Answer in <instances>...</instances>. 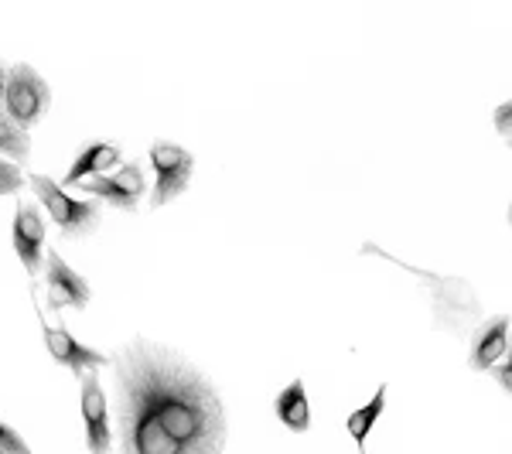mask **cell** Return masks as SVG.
I'll return each mask as SVG.
<instances>
[{
	"mask_svg": "<svg viewBox=\"0 0 512 454\" xmlns=\"http://www.w3.org/2000/svg\"><path fill=\"white\" fill-rule=\"evenodd\" d=\"M110 366L117 454H222L226 407L192 362L137 335Z\"/></svg>",
	"mask_w": 512,
	"mask_h": 454,
	"instance_id": "obj_1",
	"label": "cell"
},
{
	"mask_svg": "<svg viewBox=\"0 0 512 454\" xmlns=\"http://www.w3.org/2000/svg\"><path fill=\"white\" fill-rule=\"evenodd\" d=\"M362 257H379V260H390L396 263L400 270H407V274H414L420 284L431 291V311H434V325L444 328V332L451 335H465L468 325L478 321L482 315V304H478V294L475 287L468 284L465 277H448V274H434V270H424V267H414V263H407L403 257H396V253L383 250V246L376 243H362L359 246Z\"/></svg>",
	"mask_w": 512,
	"mask_h": 454,
	"instance_id": "obj_2",
	"label": "cell"
},
{
	"mask_svg": "<svg viewBox=\"0 0 512 454\" xmlns=\"http://www.w3.org/2000/svg\"><path fill=\"white\" fill-rule=\"evenodd\" d=\"M28 185L35 188L38 202L48 209V219L59 226L62 239H86L96 233L99 219H103L99 198H72L59 181H52L48 175H28Z\"/></svg>",
	"mask_w": 512,
	"mask_h": 454,
	"instance_id": "obj_3",
	"label": "cell"
},
{
	"mask_svg": "<svg viewBox=\"0 0 512 454\" xmlns=\"http://www.w3.org/2000/svg\"><path fill=\"white\" fill-rule=\"evenodd\" d=\"M48 106H52V89H48V82L41 79L28 62L11 65V72H7V96H4L7 117L18 123V127L31 130L41 123Z\"/></svg>",
	"mask_w": 512,
	"mask_h": 454,
	"instance_id": "obj_4",
	"label": "cell"
},
{
	"mask_svg": "<svg viewBox=\"0 0 512 454\" xmlns=\"http://www.w3.org/2000/svg\"><path fill=\"white\" fill-rule=\"evenodd\" d=\"M151 168L158 181L151 188V209H164L175 198H181L192 185V171H195V154L185 151L181 144H171V140H158L151 144Z\"/></svg>",
	"mask_w": 512,
	"mask_h": 454,
	"instance_id": "obj_5",
	"label": "cell"
},
{
	"mask_svg": "<svg viewBox=\"0 0 512 454\" xmlns=\"http://www.w3.org/2000/svg\"><path fill=\"white\" fill-rule=\"evenodd\" d=\"M79 407H82V424H86L89 454H113L117 434L110 427V400H106L99 369H89V373L79 376Z\"/></svg>",
	"mask_w": 512,
	"mask_h": 454,
	"instance_id": "obj_6",
	"label": "cell"
},
{
	"mask_svg": "<svg viewBox=\"0 0 512 454\" xmlns=\"http://www.w3.org/2000/svg\"><path fill=\"white\" fill-rule=\"evenodd\" d=\"M79 188L82 192H89V198H99V202L113 205L117 212H130V216L140 209V198L151 195V188H147V175L137 161H127L123 168L113 171V175L82 181Z\"/></svg>",
	"mask_w": 512,
	"mask_h": 454,
	"instance_id": "obj_7",
	"label": "cell"
},
{
	"mask_svg": "<svg viewBox=\"0 0 512 454\" xmlns=\"http://www.w3.org/2000/svg\"><path fill=\"white\" fill-rule=\"evenodd\" d=\"M45 287H48V311H52V315H59L62 308L86 311L89 301H93L89 280L76 274V270L62 260V253L55 250V246H48V253H45Z\"/></svg>",
	"mask_w": 512,
	"mask_h": 454,
	"instance_id": "obj_8",
	"label": "cell"
},
{
	"mask_svg": "<svg viewBox=\"0 0 512 454\" xmlns=\"http://www.w3.org/2000/svg\"><path fill=\"white\" fill-rule=\"evenodd\" d=\"M11 243H14V253L21 257L24 270L31 277L41 274L45 267V216L31 198H18V209H14V229H11Z\"/></svg>",
	"mask_w": 512,
	"mask_h": 454,
	"instance_id": "obj_9",
	"label": "cell"
},
{
	"mask_svg": "<svg viewBox=\"0 0 512 454\" xmlns=\"http://www.w3.org/2000/svg\"><path fill=\"white\" fill-rule=\"evenodd\" d=\"M41 335H45V349H48V356H52V362H59V366L72 369V373H76V379L82 373H89V369L110 366V356H103V352H96V349H89V345H82L79 338L62 325V321H55V325L48 328L45 315H41Z\"/></svg>",
	"mask_w": 512,
	"mask_h": 454,
	"instance_id": "obj_10",
	"label": "cell"
},
{
	"mask_svg": "<svg viewBox=\"0 0 512 454\" xmlns=\"http://www.w3.org/2000/svg\"><path fill=\"white\" fill-rule=\"evenodd\" d=\"M509 325H512L509 315H495V318H485L482 325L475 328L472 356H468V366H472L475 373H492V369L506 359L509 338H512Z\"/></svg>",
	"mask_w": 512,
	"mask_h": 454,
	"instance_id": "obj_11",
	"label": "cell"
},
{
	"mask_svg": "<svg viewBox=\"0 0 512 454\" xmlns=\"http://www.w3.org/2000/svg\"><path fill=\"white\" fill-rule=\"evenodd\" d=\"M123 147L120 144H110V140H99V144H86L82 154L72 161V168L65 171L62 178V188H79L82 181L89 178H103V175H113L117 168H123Z\"/></svg>",
	"mask_w": 512,
	"mask_h": 454,
	"instance_id": "obj_12",
	"label": "cell"
},
{
	"mask_svg": "<svg viewBox=\"0 0 512 454\" xmlns=\"http://www.w3.org/2000/svg\"><path fill=\"white\" fill-rule=\"evenodd\" d=\"M274 410H277V420L294 434H308L311 431V407H308V393H304V383L294 379L291 386L277 393L274 400Z\"/></svg>",
	"mask_w": 512,
	"mask_h": 454,
	"instance_id": "obj_13",
	"label": "cell"
},
{
	"mask_svg": "<svg viewBox=\"0 0 512 454\" xmlns=\"http://www.w3.org/2000/svg\"><path fill=\"white\" fill-rule=\"evenodd\" d=\"M386 386H379L373 400L366 403V407H359V410H352L349 420H345V431H349V437L355 441V448H359V454H369L366 451V441H369V434H373V427H376V420L383 417V410H386Z\"/></svg>",
	"mask_w": 512,
	"mask_h": 454,
	"instance_id": "obj_14",
	"label": "cell"
},
{
	"mask_svg": "<svg viewBox=\"0 0 512 454\" xmlns=\"http://www.w3.org/2000/svg\"><path fill=\"white\" fill-rule=\"evenodd\" d=\"M0 158L14 161L18 168L31 161V137L28 130L18 127L11 117H7L4 110H0Z\"/></svg>",
	"mask_w": 512,
	"mask_h": 454,
	"instance_id": "obj_15",
	"label": "cell"
},
{
	"mask_svg": "<svg viewBox=\"0 0 512 454\" xmlns=\"http://www.w3.org/2000/svg\"><path fill=\"white\" fill-rule=\"evenodd\" d=\"M24 181H28V175H24L18 164L0 158V195H18L24 188Z\"/></svg>",
	"mask_w": 512,
	"mask_h": 454,
	"instance_id": "obj_16",
	"label": "cell"
},
{
	"mask_svg": "<svg viewBox=\"0 0 512 454\" xmlns=\"http://www.w3.org/2000/svg\"><path fill=\"white\" fill-rule=\"evenodd\" d=\"M0 451H7V454H31L28 448V441L14 431V427H7L4 420H0Z\"/></svg>",
	"mask_w": 512,
	"mask_h": 454,
	"instance_id": "obj_17",
	"label": "cell"
},
{
	"mask_svg": "<svg viewBox=\"0 0 512 454\" xmlns=\"http://www.w3.org/2000/svg\"><path fill=\"white\" fill-rule=\"evenodd\" d=\"M492 379L502 386L509 396H512V338H509V352H506V359L499 362V366L492 369Z\"/></svg>",
	"mask_w": 512,
	"mask_h": 454,
	"instance_id": "obj_18",
	"label": "cell"
},
{
	"mask_svg": "<svg viewBox=\"0 0 512 454\" xmlns=\"http://www.w3.org/2000/svg\"><path fill=\"white\" fill-rule=\"evenodd\" d=\"M492 120H495V130H499L502 137H512V99H506V103L495 106Z\"/></svg>",
	"mask_w": 512,
	"mask_h": 454,
	"instance_id": "obj_19",
	"label": "cell"
},
{
	"mask_svg": "<svg viewBox=\"0 0 512 454\" xmlns=\"http://www.w3.org/2000/svg\"><path fill=\"white\" fill-rule=\"evenodd\" d=\"M7 72H11V69L0 62V110H4V96H7Z\"/></svg>",
	"mask_w": 512,
	"mask_h": 454,
	"instance_id": "obj_20",
	"label": "cell"
},
{
	"mask_svg": "<svg viewBox=\"0 0 512 454\" xmlns=\"http://www.w3.org/2000/svg\"><path fill=\"white\" fill-rule=\"evenodd\" d=\"M509 226H512V205H509Z\"/></svg>",
	"mask_w": 512,
	"mask_h": 454,
	"instance_id": "obj_21",
	"label": "cell"
},
{
	"mask_svg": "<svg viewBox=\"0 0 512 454\" xmlns=\"http://www.w3.org/2000/svg\"><path fill=\"white\" fill-rule=\"evenodd\" d=\"M506 144H509V147H512V137H506Z\"/></svg>",
	"mask_w": 512,
	"mask_h": 454,
	"instance_id": "obj_22",
	"label": "cell"
},
{
	"mask_svg": "<svg viewBox=\"0 0 512 454\" xmlns=\"http://www.w3.org/2000/svg\"><path fill=\"white\" fill-rule=\"evenodd\" d=\"M0 454H7V451H0Z\"/></svg>",
	"mask_w": 512,
	"mask_h": 454,
	"instance_id": "obj_23",
	"label": "cell"
}]
</instances>
